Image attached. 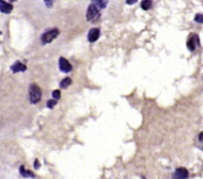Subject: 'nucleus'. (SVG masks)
Segmentation results:
<instances>
[{"instance_id":"22","label":"nucleus","mask_w":203,"mask_h":179,"mask_svg":"<svg viewBox=\"0 0 203 179\" xmlns=\"http://www.w3.org/2000/svg\"><path fill=\"white\" fill-rule=\"evenodd\" d=\"M202 148H203V147H202Z\"/></svg>"},{"instance_id":"3","label":"nucleus","mask_w":203,"mask_h":179,"mask_svg":"<svg viewBox=\"0 0 203 179\" xmlns=\"http://www.w3.org/2000/svg\"><path fill=\"white\" fill-rule=\"evenodd\" d=\"M59 30L58 29H51L45 32L42 36H41V41L43 44H48V43H51L54 39L57 38V36L59 35Z\"/></svg>"},{"instance_id":"18","label":"nucleus","mask_w":203,"mask_h":179,"mask_svg":"<svg viewBox=\"0 0 203 179\" xmlns=\"http://www.w3.org/2000/svg\"><path fill=\"white\" fill-rule=\"evenodd\" d=\"M125 2H127V4H129V5H133V4L137 2V0H125Z\"/></svg>"},{"instance_id":"14","label":"nucleus","mask_w":203,"mask_h":179,"mask_svg":"<svg viewBox=\"0 0 203 179\" xmlns=\"http://www.w3.org/2000/svg\"><path fill=\"white\" fill-rule=\"evenodd\" d=\"M52 98H55V100H60V98H61V92H60V90H55V91H53V93H52Z\"/></svg>"},{"instance_id":"8","label":"nucleus","mask_w":203,"mask_h":179,"mask_svg":"<svg viewBox=\"0 0 203 179\" xmlns=\"http://www.w3.org/2000/svg\"><path fill=\"white\" fill-rule=\"evenodd\" d=\"M13 10V5L11 3H8L4 0H0V12L5 13V14H9Z\"/></svg>"},{"instance_id":"6","label":"nucleus","mask_w":203,"mask_h":179,"mask_svg":"<svg viewBox=\"0 0 203 179\" xmlns=\"http://www.w3.org/2000/svg\"><path fill=\"white\" fill-rule=\"evenodd\" d=\"M186 45H187V48L189 49V50L194 51L196 46H199V38H198V36L193 33L190 37L188 38Z\"/></svg>"},{"instance_id":"19","label":"nucleus","mask_w":203,"mask_h":179,"mask_svg":"<svg viewBox=\"0 0 203 179\" xmlns=\"http://www.w3.org/2000/svg\"><path fill=\"white\" fill-rule=\"evenodd\" d=\"M34 167H35V169H38V168L40 167V162H39V160H38V159H36V160H35V162H34Z\"/></svg>"},{"instance_id":"16","label":"nucleus","mask_w":203,"mask_h":179,"mask_svg":"<svg viewBox=\"0 0 203 179\" xmlns=\"http://www.w3.org/2000/svg\"><path fill=\"white\" fill-rule=\"evenodd\" d=\"M194 20L195 22H197V23H203V14H200V13H198V14L195 15L194 17Z\"/></svg>"},{"instance_id":"5","label":"nucleus","mask_w":203,"mask_h":179,"mask_svg":"<svg viewBox=\"0 0 203 179\" xmlns=\"http://www.w3.org/2000/svg\"><path fill=\"white\" fill-rule=\"evenodd\" d=\"M59 68L62 72H64V73H70V72L73 70V67H72L71 63L64 57H60Z\"/></svg>"},{"instance_id":"21","label":"nucleus","mask_w":203,"mask_h":179,"mask_svg":"<svg viewBox=\"0 0 203 179\" xmlns=\"http://www.w3.org/2000/svg\"><path fill=\"white\" fill-rule=\"evenodd\" d=\"M9 1H10V2H13V1H15V0H9Z\"/></svg>"},{"instance_id":"2","label":"nucleus","mask_w":203,"mask_h":179,"mask_svg":"<svg viewBox=\"0 0 203 179\" xmlns=\"http://www.w3.org/2000/svg\"><path fill=\"white\" fill-rule=\"evenodd\" d=\"M87 20L91 23H96L97 21H99L101 17V12H100V9H99L95 4H90L89 7H88V10H87Z\"/></svg>"},{"instance_id":"7","label":"nucleus","mask_w":203,"mask_h":179,"mask_svg":"<svg viewBox=\"0 0 203 179\" xmlns=\"http://www.w3.org/2000/svg\"><path fill=\"white\" fill-rule=\"evenodd\" d=\"M100 35H101L100 29H99V28H92L91 30L89 31V34H88L89 42H91V43L96 42L97 40L100 38Z\"/></svg>"},{"instance_id":"12","label":"nucleus","mask_w":203,"mask_h":179,"mask_svg":"<svg viewBox=\"0 0 203 179\" xmlns=\"http://www.w3.org/2000/svg\"><path fill=\"white\" fill-rule=\"evenodd\" d=\"M152 5V2L151 0H142V4H141V7L143 9V10H150V7Z\"/></svg>"},{"instance_id":"15","label":"nucleus","mask_w":203,"mask_h":179,"mask_svg":"<svg viewBox=\"0 0 203 179\" xmlns=\"http://www.w3.org/2000/svg\"><path fill=\"white\" fill-rule=\"evenodd\" d=\"M56 105H57V100H55V98H51V100H49L47 102V106L49 109H53Z\"/></svg>"},{"instance_id":"4","label":"nucleus","mask_w":203,"mask_h":179,"mask_svg":"<svg viewBox=\"0 0 203 179\" xmlns=\"http://www.w3.org/2000/svg\"><path fill=\"white\" fill-rule=\"evenodd\" d=\"M189 176V172L185 167H178L172 174V179H186Z\"/></svg>"},{"instance_id":"13","label":"nucleus","mask_w":203,"mask_h":179,"mask_svg":"<svg viewBox=\"0 0 203 179\" xmlns=\"http://www.w3.org/2000/svg\"><path fill=\"white\" fill-rule=\"evenodd\" d=\"M71 84H72V80H71L70 78H65V79H63V80L61 81L60 88H61V89H66V88L69 87Z\"/></svg>"},{"instance_id":"20","label":"nucleus","mask_w":203,"mask_h":179,"mask_svg":"<svg viewBox=\"0 0 203 179\" xmlns=\"http://www.w3.org/2000/svg\"><path fill=\"white\" fill-rule=\"evenodd\" d=\"M199 141L203 142V132H201V133L199 134Z\"/></svg>"},{"instance_id":"10","label":"nucleus","mask_w":203,"mask_h":179,"mask_svg":"<svg viewBox=\"0 0 203 179\" xmlns=\"http://www.w3.org/2000/svg\"><path fill=\"white\" fill-rule=\"evenodd\" d=\"M19 172L21 174V176L24 177V178H35L36 177V175L32 171L25 169L24 165H21V166L19 167Z\"/></svg>"},{"instance_id":"9","label":"nucleus","mask_w":203,"mask_h":179,"mask_svg":"<svg viewBox=\"0 0 203 179\" xmlns=\"http://www.w3.org/2000/svg\"><path fill=\"white\" fill-rule=\"evenodd\" d=\"M10 69L13 73L15 74V73H19V72H25L27 70V67L24 64H22L21 62L16 61L14 64L10 67Z\"/></svg>"},{"instance_id":"17","label":"nucleus","mask_w":203,"mask_h":179,"mask_svg":"<svg viewBox=\"0 0 203 179\" xmlns=\"http://www.w3.org/2000/svg\"><path fill=\"white\" fill-rule=\"evenodd\" d=\"M44 2H45V5H46V7L51 8V7L53 6V2H54V0H44Z\"/></svg>"},{"instance_id":"1","label":"nucleus","mask_w":203,"mask_h":179,"mask_svg":"<svg viewBox=\"0 0 203 179\" xmlns=\"http://www.w3.org/2000/svg\"><path fill=\"white\" fill-rule=\"evenodd\" d=\"M41 98H42L41 89L36 84H31L29 87V102L31 104L36 105L41 101Z\"/></svg>"},{"instance_id":"11","label":"nucleus","mask_w":203,"mask_h":179,"mask_svg":"<svg viewBox=\"0 0 203 179\" xmlns=\"http://www.w3.org/2000/svg\"><path fill=\"white\" fill-rule=\"evenodd\" d=\"M92 3L95 4L99 9H105L108 5V0H92Z\"/></svg>"}]
</instances>
